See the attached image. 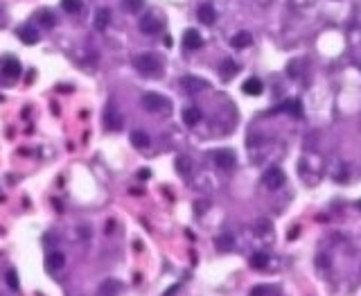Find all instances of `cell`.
<instances>
[{"mask_svg":"<svg viewBox=\"0 0 361 296\" xmlns=\"http://www.w3.org/2000/svg\"><path fill=\"white\" fill-rule=\"evenodd\" d=\"M134 68L142 77H161L163 75V59L154 52H142L134 57Z\"/></svg>","mask_w":361,"mask_h":296,"instance_id":"6da1fadb","label":"cell"},{"mask_svg":"<svg viewBox=\"0 0 361 296\" xmlns=\"http://www.w3.org/2000/svg\"><path fill=\"white\" fill-rule=\"evenodd\" d=\"M140 104H142L144 111H149V113H167V111H172V102L167 100L165 95H161V93H144L142 100H140Z\"/></svg>","mask_w":361,"mask_h":296,"instance_id":"7a4b0ae2","label":"cell"},{"mask_svg":"<svg viewBox=\"0 0 361 296\" xmlns=\"http://www.w3.org/2000/svg\"><path fill=\"white\" fill-rule=\"evenodd\" d=\"M21 77V61L16 57H2L0 59V84H11Z\"/></svg>","mask_w":361,"mask_h":296,"instance_id":"3957f363","label":"cell"},{"mask_svg":"<svg viewBox=\"0 0 361 296\" xmlns=\"http://www.w3.org/2000/svg\"><path fill=\"white\" fill-rule=\"evenodd\" d=\"M284 179H287V177H284V172L280 168H276V165H273V168H269L267 172L262 174V183L267 185L269 190H278L280 185H284Z\"/></svg>","mask_w":361,"mask_h":296,"instance_id":"277c9868","label":"cell"},{"mask_svg":"<svg viewBox=\"0 0 361 296\" xmlns=\"http://www.w3.org/2000/svg\"><path fill=\"white\" fill-rule=\"evenodd\" d=\"M212 161H215L217 168L230 170V168H235L237 158H235V151L233 149H217V151H212Z\"/></svg>","mask_w":361,"mask_h":296,"instance_id":"5b68a950","label":"cell"},{"mask_svg":"<svg viewBox=\"0 0 361 296\" xmlns=\"http://www.w3.org/2000/svg\"><path fill=\"white\" fill-rule=\"evenodd\" d=\"M104 127L109 129V131L122 129V118H120V113L115 111V104H113V102H109L106 109H104Z\"/></svg>","mask_w":361,"mask_h":296,"instance_id":"8992f818","label":"cell"},{"mask_svg":"<svg viewBox=\"0 0 361 296\" xmlns=\"http://www.w3.org/2000/svg\"><path fill=\"white\" fill-rule=\"evenodd\" d=\"M63 267H66V256L61 251H50L45 256V269L50 274H59Z\"/></svg>","mask_w":361,"mask_h":296,"instance_id":"52a82bcc","label":"cell"},{"mask_svg":"<svg viewBox=\"0 0 361 296\" xmlns=\"http://www.w3.org/2000/svg\"><path fill=\"white\" fill-rule=\"evenodd\" d=\"M138 28H140V32H142V34L151 36V34L161 32V21H158L154 14H144V16L138 21Z\"/></svg>","mask_w":361,"mask_h":296,"instance_id":"ba28073f","label":"cell"},{"mask_svg":"<svg viewBox=\"0 0 361 296\" xmlns=\"http://www.w3.org/2000/svg\"><path fill=\"white\" fill-rule=\"evenodd\" d=\"M181 84H183V89L188 90V93H192V95L208 89V82H206V79L194 77V75H188V77H183V79H181Z\"/></svg>","mask_w":361,"mask_h":296,"instance_id":"9c48e42d","label":"cell"},{"mask_svg":"<svg viewBox=\"0 0 361 296\" xmlns=\"http://www.w3.org/2000/svg\"><path fill=\"white\" fill-rule=\"evenodd\" d=\"M120 280L117 278H106L100 283V287H97V296H117L120 294Z\"/></svg>","mask_w":361,"mask_h":296,"instance_id":"30bf717a","label":"cell"},{"mask_svg":"<svg viewBox=\"0 0 361 296\" xmlns=\"http://www.w3.org/2000/svg\"><path fill=\"white\" fill-rule=\"evenodd\" d=\"M196 18H199L203 25H212V23L217 21V11H215V7L210 5V2H203V5L196 9Z\"/></svg>","mask_w":361,"mask_h":296,"instance_id":"8fae6325","label":"cell"},{"mask_svg":"<svg viewBox=\"0 0 361 296\" xmlns=\"http://www.w3.org/2000/svg\"><path fill=\"white\" fill-rule=\"evenodd\" d=\"M183 45H185V50H199L201 45H203V39H201V34L196 30H185Z\"/></svg>","mask_w":361,"mask_h":296,"instance_id":"7c38bea8","label":"cell"},{"mask_svg":"<svg viewBox=\"0 0 361 296\" xmlns=\"http://www.w3.org/2000/svg\"><path fill=\"white\" fill-rule=\"evenodd\" d=\"M18 39H21L23 43L34 45V43H39L41 34L36 32V30H34V28H29V25H25V28H21V30H18Z\"/></svg>","mask_w":361,"mask_h":296,"instance_id":"4fadbf2b","label":"cell"},{"mask_svg":"<svg viewBox=\"0 0 361 296\" xmlns=\"http://www.w3.org/2000/svg\"><path fill=\"white\" fill-rule=\"evenodd\" d=\"M242 90H244L246 95H262V90H264V84H262L257 77H249L242 84Z\"/></svg>","mask_w":361,"mask_h":296,"instance_id":"5bb4252c","label":"cell"},{"mask_svg":"<svg viewBox=\"0 0 361 296\" xmlns=\"http://www.w3.org/2000/svg\"><path fill=\"white\" fill-rule=\"evenodd\" d=\"M109 23H111V9L109 7H100L97 14H95V30H106L109 28Z\"/></svg>","mask_w":361,"mask_h":296,"instance_id":"9a60e30c","label":"cell"},{"mask_svg":"<svg viewBox=\"0 0 361 296\" xmlns=\"http://www.w3.org/2000/svg\"><path fill=\"white\" fill-rule=\"evenodd\" d=\"M201 118H203V113H201L196 106H188L183 111V122L188 124V127H196V124L201 122Z\"/></svg>","mask_w":361,"mask_h":296,"instance_id":"2e32d148","label":"cell"},{"mask_svg":"<svg viewBox=\"0 0 361 296\" xmlns=\"http://www.w3.org/2000/svg\"><path fill=\"white\" fill-rule=\"evenodd\" d=\"M230 45L237 48V50H244V48L253 45V36H250V32H237L233 39H230Z\"/></svg>","mask_w":361,"mask_h":296,"instance_id":"e0dca14e","label":"cell"},{"mask_svg":"<svg viewBox=\"0 0 361 296\" xmlns=\"http://www.w3.org/2000/svg\"><path fill=\"white\" fill-rule=\"evenodd\" d=\"M149 143H151V138H149V134H144V131H134V134H131V145L138 147V149L149 147Z\"/></svg>","mask_w":361,"mask_h":296,"instance_id":"ac0fdd59","label":"cell"},{"mask_svg":"<svg viewBox=\"0 0 361 296\" xmlns=\"http://www.w3.org/2000/svg\"><path fill=\"white\" fill-rule=\"evenodd\" d=\"M219 73H222L223 79H230V77H235V75L239 73V66L233 61V59H226V61L222 63V70H219Z\"/></svg>","mask_w":361,"mask_h":296,"instance_id":"d6986e66","label":"cell"},{"mask_svg":"<svg viewBox=\"0 0 361 296\" xmlns=\"http://www.w3.org/2000/svg\"><path fill=\"white\" fill-rule=\"evenodd\" d=\"M250 267L253 269H267L269 267V256L264 251H257L250 256Z\"/></svg>","mask_w":361,"mask_h":296,"instance_id":"ffe728a7","label":"cell"},{"mask_svg":"<svg viewBox=\"0 0 361 296\" xmlns=\"http://www.w3.org/2000/svg\"><path fill=\"white\" fill-rule=\"evenodd\" d=\"M36 21H39L43 28H55V25H56V16L52 14V11H48V9L39 11V14H36Z\"/></svg>","mask_w":361,"mask_h":296,"instance_id":"44dd1931","label":"cell"},{"mask_svg":"<svg viewBox=\"0 0 361 296\" xmlns=\"http://www.w3.org/2000/svg\"><path fill=\"white\" fill-rule=\"evenodd\" d=\"M280 111H289V113H294L296 118H300L303 116V104H300V100H289L280 106Z\"/></svg>","mask_w":361,"mask_h":296,"instance_id":"7402d4cb","label":"cell"},{"mask_svg":"<svg viewBox=\"0 0 361 296\" xmlns=\"http://www.w3.org/2000/svg\"><path fill=\"white\" fill-rule=\"evenodd\" d=\"M61 7L68 11V14H79L83 9L82 0H61Z\"/></svg>","mask_w":361,"mask_h":296,"instance_id":"603a6c76","label":"cell"},{"mask_svg":"<svg viewBox=\"0 0 361 296\" xmlns=\"http://www.w3.org/2000/svg\"><path fill=\"white\" fill-rule=\"evenodd\" d=\"M190 168H192V163H190L188 156H178L176 158V170L181 174H190Z\"/></svg>","mask_w":361,"mask_h":296,"instance_id":"cb8c5ba5","label":"cell"},{"mask_svg":"<svg viewBox=\"0 0 361 296\" xmlns=\"http://www.w3.org/2000/svg\"><path fill=\"white\" fill-rule=\"evenodd\" d=\"M122 7L129 14H134V11H138L142 7V0H122Z\"/></svg>","mask_w":361,"mask_h":296,"instance_id":"d4e9b609","label":"cell"},{"mask_svg":"<svg viewBox=\"0 0 361 296\" xmlns=\"http://www.w3.org/2000/svg\"><path fill=\"white\" fill-rule=\"evenodd\" d=\"M7 285H9L11 290H18V287H21V283H18V274L14 271V269L7 271Z\"/></svg>","mask_w":361,"mask_h":296,"instance_id":"484cf974","label":"cell"},{"mask_svg":"<svg viewBox=\"0 0 361 296\" xmlns=\"http://www.w3.org/2000/svg\"><path fill=\"white\" fill-rule=\"evenodd\" d=\"M230 244H233V237H230V235H222V237L217 240V246H219V249H228Z\"/></svg>","mask_w":361,"mask_h":296,"instance_id":"4316f807","label":"cell"},{"mask_svg":"<svg viewBox=\"0 0 361 296\" xmlns=\"http://www.w3.org/2000/svg\"><path fill=\"white\" fill-rule=\"evenodd\" d=\"M269 294H271V290L267 285H257L255 290L250 292V296H269Z\"/></svg>","mask_w":361,"mask_h":296,"instance_id":"83f0119b","label":"cell"},{"mask_svg":"<svg viewBox=\"0 0 361 296\" xmlns=\"http://www.w3.org/2000/svg\"><path fill=\"white\" fill-rule=\"evenodd\" d=\"M269 231V222H257V233H267Z\"/></svg>","mask_w":361,"mask_h":296,"instance_id":"f1b7e54d","label":"cell"},{"mask_svg":"<svg viewBox=\"0 0 361 296\" xmlns=\"http://www.w3.org/2000/svg\"><path fill=\"white\" fill-rule=\"evenodd\" d=\"M138 177L144 181V179H149V177H151V172H149V170H147V168H142V170H140V172H138Z\"/></svg>","mask_w":361,"mask_h":296,"instance_id":"f546056e","label":"cell"},{"mask_svg":"<svg viewBox=\"0 0 361 296\" xmlns=\"http://www.w3.org/2000/svg\"><path fill=\"white\" fill-rule=\"evenodd\" d=\"M178 287H181V285H174V287H169V290H167L163 296H174V294H176V292H178Z\"/></svg>","mask_w":361,"mask_h":296,"instance_id":"4dcf8cb0","label":"cell"},{"mask_svg":"<svg viewBox=\"0 0 361 296\" xmlns=\"http://www.w3.org/2000/svg\"><path fill=\"white\" fill-rule=\"evenodd\" d=\"M318 265H321V269H328L330 260H328V258H323V256H321V258H318Z\"/></svg>","mask_w":361,"mask_h":296,"instance_id":"1f68e13d","label":"cell"},{"mask_svg":"<svg viewBox=\"0 0 361 296\" xmlns=\"http://www.w3.org/2000/svg\"><path fill=\"white\" fill-rule=\"evenodd\" d=\"M359 208H361V201H359Z\"/></svg>","mask_w":361,"mask_h":296,"instance_id":"d6a6232c","label":"cell"}]
</instances>
